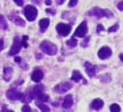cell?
<instances>
[{
  "instance_id": "6da1fadb",
  "label": "cell",
  "mask_w": 123,
  "mask_h": 112,
  "mask_svg": "<svg viewBox=\"0 0 123 112\" xmlns=\"http://www.w3.org/2000/svg\"><path fill=\"white\" fill-rule=\"evenodd\" d=\"M32 99H37L38 102H47L49 99V97L43 93V86H35L34 88L32 89Z\"/></svg>"
},
{
  "instance_id": "7a4b0ae2",
  "label": "cell",
  "mask_w": 123,
  "mask_h": 112,
  "mask_svg": "<svg viewBox=\"0 0 123 112\" xmlns=\"http://www.w3.org/2000/svg\"><path fill=\"white\" fill-rule=\"evenodd\" d=\"M88 15L89 16H96V17H112L113 16V14L111 10L108 9H101L99 7H95V8L90 9L88 12Z\"/></svg>"
},
{
  "instance_id": "3957f363",
  "label": "cell",
  "mask_w": 123,
  "mask_h": 112,
  "mask_svg": "<svg viewBox=\"0 0 123 112\" xmlns=\"http://www.w3.org/2000/svg\"><path fill=\"white\" fill-rule=\"evenodd\" d=\"M40 48H41V50H42L43 53H46V54H48V55H55L58 50L57 46L48 40L42 41V42L40 44Z\"/></svg>"
},
{
  "instance_id": "277c9868",
  "label": "cell",
  "mask_w": 123,
  "mask_h": 112,
  "mask_svg": "<svg viewBox=\"0 0 123 112\" xmlns=\"http://www.w3.org/2000/svg\"><path fill=\"white\" fill-rule=\"evenodd\" d=\"M24 15H25L27 21L33 22L37 18V16H38V9L35 8L34 6H32V5H27L24 8Z\"/></svg>"
},
{
  "instance_id": "5b68a950",
  "label": "cell",
  "mask_w": 123,
  "mask_h": 112,
  "mask_svg": "<svg viewBox=\"0 0 123 112\" xmlns=\"http://www.w3.org/2000/svg\"><path fill=\"white\" fill-rule=\"evenodd\" d=\"M56 30H57V32L61 36L66 37L70 34L71 25L70 24H65V23H59V24H57V26H56Z\"/></svg>"
},
{
  "instance_id": "8992f818",
  "label": "cell",
  "mask_w": 123,
  "mask_h": 112,
  "mask_svg": "<svg viewBox=\"0 0 123 112\" xmlns=\"http://www.w3.org/2000/svg\"><path fill=\"white\" fill-rule=\"evenodd\" d=\"M88 32V25H87V22L83 21V22L80 24L78 29L75 30V33H74V37H79V38H83Z\"/></svg>"
},
{
  "instance_id": "52a82bcc",
  "label": "cell",
  "mask_w": 123,
  "mask_h": 112,
  "mask_svg": "<svg viewBox=\"0 0 123 112\" xmlns=\"http://www.w3.org/2000/svg\"><path fill=\"white\" fill-rule=\"evenodd\" d=\"M21 41H19V38L18 37H15V39H14V44L12 46V48L9 50V56H14V55H16L19 53V50H21Z\"/></svg>"
},
{
  "instance_id": "ba28073f",
  "label": "cell",
  "mask_w": 123,
  "mask_h": 112,
  "mask_svg": "<svg viewBox=\"0 0 123 112\" xmlns=\"http://www.w3.org/2000/svg\"><path fill=\"white\" fill-rule=\"evenodd\" d=\"M6 96H7V99H9L10 101H17V99H21L22 93H19V92L16 89H8L7 93H6Z\"/></svg>"
},
{
  "instance_id": "9c48e42d",
  "label": "cell",
  "mask_w": 123,
  "mask_h": 112,
  "mask_svg": "<svg viewBox=\"0 0 123 112\" xmlns=\"http://www.w3.org/2000/svg\"><path fill=\"white\" fill-rule=\"evenodd\" d=\"M73 87V85L71 84V82H62L59 85H57L54 89L58 92V93H66L67 90H70L71 88Z\"/></svg>"
},
{
  "instance_id": "30bf717a",
  "label": "cell",
  "mask_w": 123,
  "mask_h": 112,
  "mask_svg": "<svg viewBox=\"0 0 123 112\" xmlns=\"http://www.w3.org/2000/svg\"><path fill=\"white\" fill-rule=\"evenodd\" d=\"M112 55V49H111L110 47H103V48H100L99 49V52H98V56H99V58L100 59H105V58H108Z\"/></svg>"
},
{
  "instance_id": "8fae6325",
  "label": "cell",
  "mask_w": 123,
  "mask_h": 112,
  "mask_svg": "<svg viewBox=\"0 0 123 112\" xmlns=\"http://www.w3.org/2000/svg\"><path fill=\"white\" fill-rule=\"evenodd\" d=\"M84 67H86V71H87V73L89 74V77H93L95 74H96L97 67L95 66L93 64H91L90 62H86V63H84Z\"/></svg>"
},
{
  "instance_id": "7c38bea8",
  "label": "cell",
  "mask_w": 123,
  "mask_h": 112,
  "mask_svg": "<svg viewBox=\"0 0 123 112\" xmlns=\"http://www.w3.org/2000/svg\"><path fill=\"white\" fill-rule=\"evenodd\" d=\"M32 80L34 81V82H40V81L42 80V78H43V72L41 71V70H34V71L32 72Z\"/></svg>"
},
{
  "instance_id": "4fadbf2b",
  "label": "cell",
  "mask_w": 123,
  "mask_h": 112,
  "mask_svg": "<svg viewBox=\"0 0 123 112\" xmlns=\"http://www.w3.org/2000/svg\"><path fill=\"white\" fill-rule=\"evenodd\" d=\"M72 104H73V96L72 95H66L64 101H63V108L68 109L72 106Z\"/></svg>"
},
{
  "instance_id": "5bb4252c",
  "label": "cell",
  "mask_w": 123,
  "mask_h": 112,
  "mask_svg": "<svg viewBox=\"0 0 123 112\" xmlns=\"http://www.w3.org/2000/svg\"><path fill=\"white\" fill-rule=\"evenodd\" d=\"M49 24H50V21H49L48 18H42V20H40V22H39L40 31L44 32L46 30H47V27L49 26Z\"/></svg>"
},
{
  "instance_id": "9a60e30c",
  "label": "cell",
  "mask_w": 123,
  "mask_h": 112,
  "mask_svg": "<svg viewBox=\"0 0 123 112\" xmlns=\"http://www.w3.org/2000/svg\"><path fill=\"white\" fill-rule=\"evenodd\" d=\"M10 18H12V21H13L15 24H17L19 26H24L25 25V22H24V20L17 16V15H10Z\"/></svg>"
},
{
  "instance_id": "2e32d148",
  "label": "cell",
  "mask_w": 123,
  "mask_h": 112,
  "mask_svg": "<svg viewBox=\"0 0 123 112\" xmlns=\"http://www.w3.org/2000/svg\"><path fill=\"white\" fill-rule=\"evenodd\" d=\"M91 106L95 109V110H99V109H101L104 106V102H103V99H96L92 101Z\"/></svg>"
},
{
  "instance_id": "e0dca14e",
  "label": "cell",
  "mask_w": 123,
  "mask_h": 112,
  "mask_svg": "<svg viewBox=\"0 0 123 112\" xmlns=\"http://www.w3.org/2000/svg\"><path fill=\"white\" fill-rule=\"evenodd\" d=\"M13 74V69L12 67H5L4 69V79L6 81H9Z\"/></svg>"
},
{
  "instance_id": "ac0fdd59",
  "label": "cell",
  "mask_w": 123,
  "mask_h": 112,
  "mask_svg": "<svg viewBox=\"0 0 123 112\" xmlns=\"http://www.w3.org/2000/svg\"><path fill=\"white\" fill-rule=\"evenodd\" d=\"M81 79H82V76H81V73H80L79 71L74 70V71H73V73H72V80L75 81V82H78V81H80Z\"/></svg>"
},
{
  "instance_id": "d6986e66",
  "label": "cell",
  "mask_w": 123,
  "mask_h": 112,
  "mask_svg": "<svg viewBox=\"0 0 123 112\" xmlns=\"http://www.w3.org/2000/svg\"><path fill=\"white\" fill-rule=\"evenodd\" d=\"M37 106L42 112H49V110H50L48 105H46V104H43V103H40V102H37Z\"/></svg>"
},
{
  "instance_id": "ffe728a7",
  "label": "cell",
  "mask_w": 123,
  "mask_h": 112,
  "mask_svg": "<svg viewBox=\"0 0 123 112\" xmlns=\"http://www.w3.org/2000/svg\"><path fill=\"white\" fill-rule=\"evenodd\" d=\"M7 27H8V25H7V22H6L5 17L2 15H0V29L1 30H6Z\"/></svg>"
},
{
  "instance_id": "44dd1931",
  "label": "cell",
  "mask_w": 123,
  "mask_h": 112,
  "mask_svg": "<svg viewBox=\"0 0 123 112\" xmlns=\"http://www.w3.org/2000/svg\"><path fill=\"white\" fill-rule=\"evenodd\" d=\"M21 99H22L23 102H30L31 99H32V95H31V93H24V94H22Z\"/></svg>"
},
{
  "instance_id": "7402d4cb",
  "label": "cell",
  "mask_w": 123,
  "mask_h": 112,
  "mask_svg": "<svg viewBox=\"0 0 123 112\" xmlns=\"http://www.w3.org/2000/svg\"><path fill=\"white\" fill-rule=\"evenodd\" d=\"M66 45L68 46V47H75V46L78 45V41H76L75 38H72V39L66 41Z\"/></svg>"
},
{
  "instance_id": "603a6c76",
  "label": "cell",
  "mask_w": 123,
  "mask_h": 112,
  "mask_svg": "<svg viewBox=\"0 0 123 112\" xmlns=\"http://www.w3.org/2000/svg\"><path fill=\"white\" fill-rule=\"evenodd\" d=\"M110 109H111V112H120L121 111V108H120L119 104H112Z\"/></svg>"
},
{
  "instance_id": "cb8c5ba5",
  "label": "cell",
  "mask_w": 123,
  "mask_h": 112,
  "mask_svg": "<svg viewBox=\"0 0 123 112\" xmlns=\"http://www.w3.org/2000/svg\"><path fill=\"white\" fill-rule=\"evenodd\" d=\"M27 39H29V37H27V36H24V37H23L22 42H21V45H22L23 47H25V48L27 47Z\"/></svg>"
},
{
  "instance_id": "d4e9b609",
  "label": "cell",
  "mask_w": 123,
  "mask_h": 112,
  "mask_svg": "<svg viewBox=\"0 0 123 112\" xmlns=\"http://www.w3.org/2000/svg\"><path fill=\"white\" fill-rule=\"evenodd\" d=\"M117 29H119V24H115V25H113V26H111L108 29V32H115L117 31Z\"/></svg>"
},
{
  "instance_id": "484cf974",
  "label": "cell",
  "mask_w": 123,
  "mask_h": 112,
  "mask_svg": "<svg viewBox=\"0 0 123 112\" xmlns=\"http://www.w3.org/2000/svg\"><path fill=\"white\" fill-rule=\"evenodd\" d=\"M22 112H31V108L27 105V104H25V105H23Z\"/></svg>"
},
{
  "instance_id": "4316f807",
  "label": "cell",
  "mask_w": 123,
  "mask_h": 112,
  "mask_svg": "<svg viewBox=\"0 0 123 112\" xmlns=\"http://www.w3.org/2000/svg\"><path fill=\"white\" fill-rule=\"evenodd\" d=\"M76 4H78V0H70V2H68V7H74Z\"/></svg>"
},
{
  "instance_id": "83f0119b",
  "label": "cell",
  "mask_w": 123,
  "mask_h": 112,
  "mask_svg": "<svg viewBox=\"0 0 123 112\" xmlns=\"http://www.w3.org/2000/svg\"><path fill=\"white\" fill-rule=\"evenodd\" d=\"M101 31H104V27H103L101 24H98V26H97V32H98V33H100Z\"/></svg>"
},
{
  "instance_id": "f1b7e54d",
  "label": "cell",
  "mask_w": 123,
  "mask_h": 112,
  "mask_svg": "<svg viewBox=\"0 0 123 112\" xmlns=\"http://www.w3.org/2000/svg\"><path fill=\"white\" fill-rule=\"evenodd\" d=\"M14 1L17 6H23V4H24V0H14Z\"/></svg>"
},
{
  "instance_id": "f546056e",
  "label": "cell",
  "mask_w": 123,
  "mask_h": 112,
  "mask_svg": "<svg viewBox=\"0 0 123 112\" xmlns=\"http://www.w3.org/2000/svg\"><path fill=\"white\" fill-rule=\"evenodd\" d=\"M117 8H119L120 10H123V1H120L119 4H117Z\"/></svg>"
},
{
  "instance_id": "4dcf8cb0",
  "label": "cell",
  "mask_w": 123,
  "mask_h": 112,
  "mask_svg": "<svg viewBox=\"0 0 123 112\" xmlns=\"http://www.w3.org/2000/svg\"><path fill=\"white\" fill-rule=\"evenodd\" d=\"M88 41H89V38H87V39H84V41L82 42V44H81V45H82V47H86V45L88 44Z\"/></svg>"
},
{
  "instance_id": "1f68e13d",
  "label": "cell",
  "mask_w": 123,
  "mask_h": 112,
  "mask_svg": "<svg viewBox=\"0 0 123 112\" xmlns=\"http://www.w3.org/2000/svg\"><path fill=\"white\" fill-rule=\"evenodd\" d=\"M4 49V41H2V39H0V50Z\"/></svg>"
},
{
  "instance_id": "d6a6232c",
  "label": "cell",
  "mask_w": 123,
  "mask_h": 112,
  "mask_svg": "<svg viewBox=\"0 0 123 112\" xmlns=\"http://www.w3.org/2000/svg\"><path fill=\"white\" fill-rule=\"evenodd\" d=\"M2 112H14V111H12V110H8V109H6V106H5V108L2 109Z\"/></svg>"
},
{
  "instance_id": "836d02e7",
  "label": "cell",
  "mask_w": 123,
  "mask_h": 112,
  "mask_svg": "<svg viewBox=\"0 0 123 112\" xmlns=\"http://www.w3.org/2000/svg\"><path fill=\"white\" fill-rule=\"evenodd\" d=\"M51 2H53L51 0H46V4L48 5V6H49V5H51Z\"/></svg>"
},
{
  "instance_id": "e575fe53",
  "label": "cell",
  "mask_w": 123,
  "mask_h": 112,
  "mask_svg": "<svg viewBox=\"0 0 123 112\" xmlns=\"http://www.w3.org/2000/svg\"><path fill=\"white\" fill-rule=\"evenodd\" d=\"M64 1H65V0H57V4L58 5H62L63 2H64Z\"/></svg>"
},
{
  "instance_id": "d590c367",
  "label": "cell",
  "mask_w": 123,
  "mask_h": 112,
  "mask_svg": "<svg viewBox=\"0 0 123 112\" xmlns=\"http://www.w3.org/2000/svg\"><path fill=\"white\" fill-rule=\"evenodd\" d=\"M47 13H51V14H55V12H51V9H47Z\"/></svg>"
},
{
  "instance_id": "8d00e7d4",
  "label": "cell",
  "mask_w": 123,
  "mask_h": 112,
  "mask_svg": "<svg viewBox=\"0 0 123 112\" xmlns=\"http://www.w3.org/2000/svg\"><path fill=\"white\" fill-rule=\"evenodd\" d=\"M15 61L16 62H21V57H15Z\"/></svg>"
},
{
  "instance_id": "74e56055",
  "label": "cell",
  "mask_w": 123,
  "mask_h": 112,
  "mask_svg": "<svg viewBox=\"0 0 123 112\" xmlns=\"http://www.w3.org/2000/svg\"><path fill=\"white\" fill-rule=\"evenodd\" d=\"M120 59H121V61H122V62H123V54H121V55H120Z\"/></svg>"
},
{
  "instance_id": "f35d334b",
  "label": "cell",
  "mask_w": 123,
  "mask_h": 112,
  "mask_svg": "<svg viewBox=\"0 0 123 112\" xmlns=\"http://www.w3.org/2000/svg\"><path fill=\"white\" fill-rule=\"evenodd\" d=\"M34 2H37V4H40V0H34Z\"/></svg>"
}]
</instances>
